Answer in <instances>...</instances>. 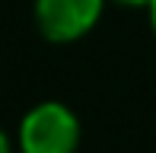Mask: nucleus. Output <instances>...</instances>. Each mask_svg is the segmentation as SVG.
Listing matches in <instances>:
<instances>
[{
    "label": "nucleus",
    "mask_w": 156,
    "mask_h": 153,
    "mask_svg": "<svg viewBox=\"0 0 156 153\" xmlns=\"http://www.w3.org/2000/svg\"><path fill=\"white\" fill-rule=\"evenodd\" d=\"M80 144V121L64 102H38L19 124L23 153H73Z\"/></svg>",
    "instance_id": "f257e3e1"
},
{
    "label": "nucleus",
    "mask_w": 156,
    "mask_h": 153,
    "mask_svg": "<svg viewBox=\"0 0 156 153\" xmlns=\"http://www.w3.org/2000/svg\"><path fill=\"white\" fill-rule=\"evenodd\" d=\"M105 0H35V23L51 41H76L99 23Z\"/></svg>",
    "instance_id": "f03ea898"
},
{
    "label": "nucleus",
    "mask_w": 156,
    "mask_h": 153,
    "mask_svg": "<svg viewBox=\"0 0 156 153\" xmlns=\"http://www.w3.org/2000/svg\"><path fill=\"white\" fill-rule=\"evenodd\" d=\"M118 3H124V6H150V0H118Z\"/></svg>",
    "instance_id": "20e7f679"
},
{
    "label": "nucleus",
    "mask_w": 156,
    "mask_h": 153,
    "mask_svg": "<svg viewBox=\"0 0 156 153\" xmlns=\"http://www.w3.org/2000/svg\"><path fill=\"white\" fill-rule=\"evenodd\" d=\"M0 153H13V147H10V141H6L3 131H0Z\"/></svg>",
    "instance_id": "7ed1b4c3"
},
{
    "label": "nucleus",
    "mask_w": 156,
    "mask_h": 153,
    "mask_svg": "<svg viewBox=\"0 0 156 153\" xmlns=\"http://www.w3.org/2000/svg\"><path fill=\"white\" fill-rule=\"evenodd\" d=\"M150 23H153V32H156V0H150Z\"/></svg>",
    "instance_id": "39448f33"
}]
</instances>
